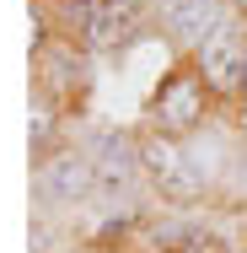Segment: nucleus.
<instances>
[{"mask_svg":"<svg viewBox=\"0 0 247 253\" xmlns=\"http://www.w3.org/2000/svg\"><path fill=\"white\" fill-rule=\"evenodd\" d=\"M65 16L81 33V43H92V49L124 43L129 27H135V5L129 0H65Z\"/></svg>","mask_w":247,"mask_h":253,"instance_id":"f257e3e1","label":"nucleus"},{"mask_svg":"<svg viewBox=\"0 0 247 253\" xmlns=\"http://www.w3.org/2000/svg\"><path fill=\"white\" fill-rule=\"evenodd\" d=\"M150 113H156V129H161L167 140H172V135H183V129H194L199 113H204V76H194V70L172 76V81L156 92Z\"/></svg>","mask_w":247,"mask_h":253,"instance_id":"f03ea898","label":"nucleus"},{"mask_svg":"<svg viewBox=\"0 0 247 253\" xmlns=\"http://www.w3.org/2000/svg\"><path fill=\"white\" fill-rule=\"evenodd\" d=\"M140 167L150 172V183H156L167 200H194V194H199V172H194V162L177 151L167 135H156V140H145V146H140Z\"/></svg>","mask_w":247,"mask_h":253,"instance_id":"7ed1b4c3","label":"nucleus"},{"mask_svg":"<svg viewBox=\"0 0 247 253\" xmlns=\"http://www.w3.org/2000/svg\"><path fill=\"white\" fill-rule=\"evenodd\" d=\"M38 189H43V200H54V205H75V200H86V194L97 189V167H92V156H81V151H59V156L43 162Z\"/></svg>","mask_w":247,"mask_h":253,"instance_id":"20e7f679","label":"nucleus"},{"mask_svg":"<svg viewBox=\"0 0 247 253\" xmlns=\"http://www.w3.org/2000/svg\"><path fill=\"white\" fill-rule=\"evenodd\" d=\"M199 70H204V86L215 92H242V70H247V38L242 33H215L210 43H199Z\"/></svg>","mask_w":247,"mask_h":253,"instance_id":"39448f33","label":"nucleus"},{"mask_svg":"<svg viewBox=\"0 0 247 253\" xmlns=\"http://www.w3.org/2000/svg\"><path fill=\"white\" fill-rule=\"evenodd\" d=\"M161 22H167L177 38L210 43L215 33H226V0H167V5H161Z\"/></svg>","mask_w":247,"mask_h":253,"instance_id":"423d86ee","label":"nucleus"},{"mask_svg":"<svg viewBox=\"0 0 247 253\" xmlns=\"http://www.w3.org/2000/svg\"><path fill=\"white\" fill-rule=\"evenodd\" d=\"M92 167H97V189L118 194V189H129V183H135V172H140V151H135L124 135H102Z\"/></svg>","mask_w":247,"mask_h":253,"instance_id":"0eeeda50","label":"nucleus"},{"mask_svg":"<svg viewBox=\"0 0 247 253\" xmlns=\"http://www.w3.org/2000/svg\"><path fill=\"white\" fill-rule=\"evenodd\" d=\"M226 5H237V11H247V0H226Z\"/></svg>","mask_w":247,"mask_h":253,"instance_id":"6e6552de","label":"nucleus"},{"mask_svg":"<svg viewBox=\"0 0 247 253\" xmlns=\"http://www.w3.org/2000/svg\"><path fill=\"white\" fill-rule=\"evenodd\" d=\"M242 97H247V70H242Z\"/></svg>","mask_w":247,"mask_h":253,"instance_id":"1a4fd4ad","label":"nucleus"},{"mask_svg":"<svg viewBox=\"0 0 247 253\" xmlns=\"http://www.w3.org/2000/svg\"><path fill=\"white\" fill-rule=\"evenodd\" d=\"M161 5H167V0H161Z\"/></svg>","mask_w":247,"mask_h":253,"instance_id":"9d476101","label":"nucleus"}]
</instances>
